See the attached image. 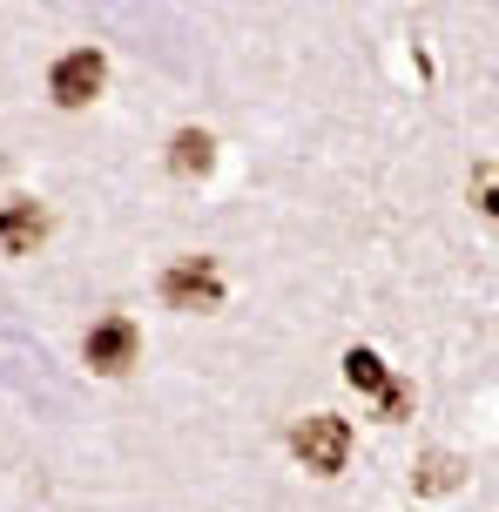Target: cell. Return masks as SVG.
<instances>
[{
    "label": "cell",
    "instance_id": "6da1fadb",
    "mask_svg": "<svg viewBox=\"0 0 499 512\" xmlns=\"http://www.w3.org/2000/svg\"><path fill=\"white\" fill-rule=\"evenodd\" d=\"M297 459H304V472H317V479H331V472H344V459H351V425L344 418H331V411H311L304 425H297Z\"/></svg>",
    "mask_w": 499,
    "mask_h": 512
},
{
    "label": "cell",
    "instance_id": "7a4b0ae2",
    "mask_svg": "<svg viewBox=\"0 0 499 512\" xmlns=\"http://www.w3.org/2000/svg\"><path fill=\"white\" fill-rule=\"evenodd\" d=\"M162 304L169 310H216L223 304V277H216L210 256H183L162 270Z\"/></svg>",
    "mask_w": 499,
    "mask_h": 512
},
{
    "label": "cell",
    "instance_id": "3957f363",
    "mask_svg": "<svg viewBox=\"0 0 499 512\" xmlns=\"http://www.w3.org/2000/svg\"><path fill=\"white\" fill-rule=\"evenodd\" d=\"M81 358H88V371L115 378V371H129V364L142 358V331H135L129 317H102V324L88 331V344H81Z\"/></svg>",
    "mask_w": 499,
    "mask_h": 512
},
{
    "label": "cell",
    "instance_id": "277c9868",
    "mask_svg": "<svg viewBox=\"0 0 499 512\" xmlns=\"http://www.w3.org/2000/svg\"><path fill=\"white\" fill-rule=\"evenodd\" d=\"M102 81H108V61L95 48H75V54H61V61H54V102L61 108H88L95 102V95H102Z\"/></svg>",
    "mask_w": 499,
    "mask_h": 512
},
{
    "label": "cell",
    "instance_id": "5b68a950",
    "mask_svg": "<svg viewBox=\"0 0 499 512\" xmlns=\"http://www.w3.org/2000/svg\"><path fill=\"white\" fill-rule=\"evenodd\" d=\"M48 236V216L34 203H7L0 209V250L7 256H34V243Z\"/></svg>",
    "mask_w": 499,
    "mask_h": 512
},
{
    "label": "cell",
    "instance_id": "8992f818",
    "mask_svg": "<svg viewBox=\"0 0 499 512\" xmlns=\"http://www.w3.org/2000/svg\"><path fill=\"white\" fill-rule=\"evenodd\" d=\"M210 162H216V142L203 128H183V135L169 142V169H176V176H210Z\"/></svg>",
    "mask_w": 499,
    "mask_h": 512
},
{
    "label": "cell",
    "instance_id": "52a82bcc",
    "mask_svg": "<svg viewBox=\"0 0 499 512\" xmlns=\"http://www.w3.org/2000/svg\"><path fill=\"white\" fill-rule=\"evenodd\" d=\"M344 378L358 384V391H385V384H392V371H385V358H378V351H351V358H344Z\"/></svg>",
    "mask_w": 499,
    "mask_h": 512
},
{
    "label": "cell",
    "instance_id": "ba28073f",
    "mask_svg": "<svg viewBox=\"0 0 499 512\" xmlns=\"http://www.w3.org/2000/svg\"><path fill=\"white\" fill-rule=\"evenodd\" d=\"M473 203L486 209V216H499V162H479L473 169Z\"/></svg>",
    "mask_w": 499,
    "mask_h": 512
},
{
    "label": "cell",
    "instance_id": "9c48e42d",
    "mask_svg": "<svg viewBox=\"0 0 499 512\" xmlns=\"http://www.w3.org/2000/svg\"><path fill=\"white\" fill-rule=\"evenodd\" d=\"M425 492H446V486H459V465L452 459H425V479H419Z\"/></svg>",
    "mask_w": 499,
    "mask_h": 512
}]
</instances>
